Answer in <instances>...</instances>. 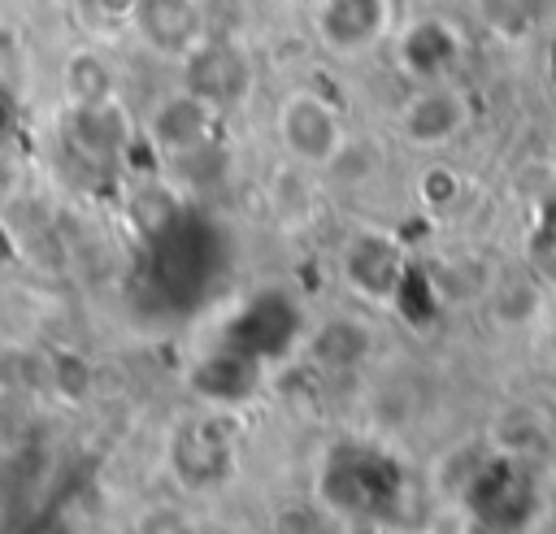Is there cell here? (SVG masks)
Returning <instances> with one entry per match:
<instances>
[{
  "label": "cell",
  "instance_id": "cell-15",
  "mask_svg": "<svg viewBox=\"0 0 556 534\" xmlns=\"http://www.w3.org/2000/svg\"><path fill=\"white\" fill-rule=\"evenodd\" d=\"M61 82H65L70 104H104V100H117V96H113V87H117L113 65H109L104 52H96V48L70 52V61H65V69H61Z\"/></svg>",
  "mask_w": 556,
  "mask_h": 534
},
{
  "label": "cell",
  "instance_id": "cell-12",
  "mask_svg": "<svg viewBox=\"0 0 556 534\" xmlns=\"http://www.w3.org/2000/svg\"><path fill=\"white\" fill-rule=\"evenodd\" d=\"M70 143L91 161H113L126 148V113L117 100L104 104H74L70 113Z\"/></svg>",
  "mask_w": 556,
  "mask_h": 534
},
{
  "label": "cell",
  "instance_id": "cell-16",
  "mask_svg": "<svg viewBox=\"0 0 556 534\" xmlns=\"http://www.w3.org/2000/svg\"><path fill=\"white\" fill-rule=\"evenodd\" d=\"M313 360L317 365H326V369H352V365H361L365 356H369V330L361 326V321H348V317H339V321H326L317 334H313Z\"/></svg>",
  "mask_w": 556,
  "mask_h": 534
},
{
  "label": "cell",
  "instance_id": "cell-3",
  "mask_svg": "<svg viewBox=\"0 0 556 534\" xmlns=\"http://www.w3.org/2000/svg\"><path fill=\"white\" fill-rule=\"evenodd\" d=\"M326 499L356 517H382L404 486L400 469L382 452H334L326 465Z\"/></svg>",
  "mask_w": 556,
  "mask_h": 534
},
{
  "label": "cell",
  "instance_id": "cell-11",
  "mask_svg": "<svg viewBox=\"0 0 556 534\" xmlns=\"http://www.w3.org/2000/svg\"><path fill=\"white\" fill-rule=\"evenodd\" d=\"M343 274L348 282L369 295V300H395L404 287V252L387 234H361L343 252Z\"/></svg>",
  "mask_w": 556,
  "mask_h": 534
},
{
  "label": "cell",
  "instance_id": "cell-7",
  "mask_svg": "<svg viewBox=\"0 0 556 534\" xmlns=\"http://www.w3.org/2000/svg\"><path fill=\"white\" fill-rule=\"evenodd\" d=\"M126 22L148 52L169 61H182L208 35L200 0H126Z\"/></svg>",
  "mask_w": 556,
  "mask_h": 534
},
{
  "label": "cell",
  "instance_id": "cell-17",
  "mask_svg": "<svg viewBox=\"0 0 556 534\" xmlns=\"http://www.w3.org/2000/svg\"><path fill=\"white\" fill-rule=\"evenodd\" d=\"M530 260L543 278H556V204L543 208L539 226H534V239H530Z\"/></svg>",
  "mask_w": 556,
  "mask_h": 534
},
{
  "label": "cell",
  "instance_id": "cell-4",
  "mask_svg": "<svg viewBox=\"0 0 556 534\" xmlns=\"http://www.w3.org/2000/svg\"><path fill=\"white\" fill-rule=\"evenodd\" d=\"M469 52L465 30L443 13H421L395 30V65L413 82H447Z\"/></svg>",
  "mask_w": 556,
  "mask_h": 534
},
{
  "label": "cell",
  "instance_id": "cell-9",
  "mask_svg": "<svg viewBox=\"0 0 556 534\" xmlns=\"http://www.w3.org/2000/svg\"><path fill=\"white\" fill-rule=\"evenodd\" d=\"M217 126H222V113L213 104H204L200 96H191L187 87H178L165 100H156L152 117H148V135L165 156L204 152L217 139Z\"/></svg>",
  "mask_w": 556,
  "mask_h": 534
},
{
  "label": "cell",
  "instance_id": "cell-13",
  "mask_svg": "<svg viewBox=\"0 0 556 534\" xmlns=\"http://www.w3.org/2000/svg\"><path fill=\"white\" fill-rule=\"evenodd\" d=\"M473 13L508 43H526L556 26V0H473Z\"/></svg>",
  "mask_w": 556,
  "mask_h": 534
},
{
  "label": "cell",
  "instance_id": "cell-1",
  "mask_svg": "<svg viewBox=\"0 0 556 534\" xmlns=\"http://www.w3.org/2000/svg\"><path fill=\"white\" fill-rule=\"evenodd\" d=\"M182 87L213 104L222 117L239 109L252 87H256V65L248 48L230 35H204L187 56H182Z\"/></svg>",
  "mask_w": 556,
  "mask_h": 534
},
{
  "label": "cell",
  "instance_id": "cell-2",
  "mask_svg": "<svg viewBox=\"0 0 556 534\" xmlns=\"http://www.w3.org/2000/svg\"><path fill=\"white\" fill-rule=\"evenodd\" d=\"M278 143L282 152L295 161V165H308V169H330L334 156L343 152L348 143V130H343V117L339 109L317 96V91H291L282 104H278Z\"/></svg>",
  "mask_w": 556,
  "mask_h": 534
},
{
  "label": "cell",
  "instance_id": "cell-6",
  "mask_svg": "<svg viewBox=\"0 0 556 534\" xmlns=\"http://www.w3.org/2000/svg\"><path fill=\"white\" fill-rule=\"evenodd\" d=\"M391 30V0H317L313 35L326 52L352 61Z\"/></svg>",
  "mask_w": 556,
  "mask_h": 534
},
{
  "label": "cell",
  "instance_id": "cell-5",
  "mask_svg": "<svg viewBox=\"0 0 556 534\" xmlns=\"http://www.w3.org/2000/svg\"><path fill=\"white\" fill-rule=\"evenodd\" d=\"M395 126L413 148H443L469 126V96L452 78L417 82V91L400 104Z\"/></svg>",
  "mask_w": 556,
  "mask_h": 534
},
{
  "label": "cell",
  "instance_id": "cell-18",
  "mask_svg": "<svg viewBox=\"0 0 556 534\" xmlns=\"http://www.w3.org/2000/svg\"><path fill=\"white\" fill-rule=\"evenodd\" d=\"M22 126V109H17V96L0 82V148L13 139V130Z\"/></svg>",
  "mask_w": 556,
  "mask_h": 534
},
{
  "label": "cell",
  "instance_id": "cell-8",
  "mask_svg": "<svg viewBox=\"0 0 556 534\" xmlns=\"http://www.w3.org/2000/svg\"><path fill=\"white\" fill-rule=\"evenodd\" d=\"M465 504L478 512V521H486L491 530H526V521L539 508L534 482L526 478L521 465L513 460H491L486 469H478V478L469 482Z\"/></svg>",
  "mask_w": 556,
  "mask_h": 534
},
{
  "label": "cell",
  "instance_id": "cell-14",
  "mask_svg": "<svg viewBox=\"0 0 556 534\" xmlns=\"http://www.w3.org/2000/svg\"><path fill=\"white\" fill-rule=\"evenodd\" d=\"M256 373H261V360L235 352V347H222L217 356H208L200 369H195V391L213 404H239L252 395L256 386Z\"/></svg>",
  "mask_w": 556,
  "mask_h": 534
},
{
  "label": "cell",
  "instance_id": "cell-10",
  "mask_svg": "<svg viewBox=\"0 0 556 534\" xmlns=\"http://www.w3.org/2000/svg\"><path fill=\"white\" fill-rule=\"evenodd\" d=\"M174 469L187 486L213 491L235 473V438L222 421L200 417L174 438Z\"/></svg>",
  "mask_w": 556,
  "mask_h": 534
}]
</instances>
